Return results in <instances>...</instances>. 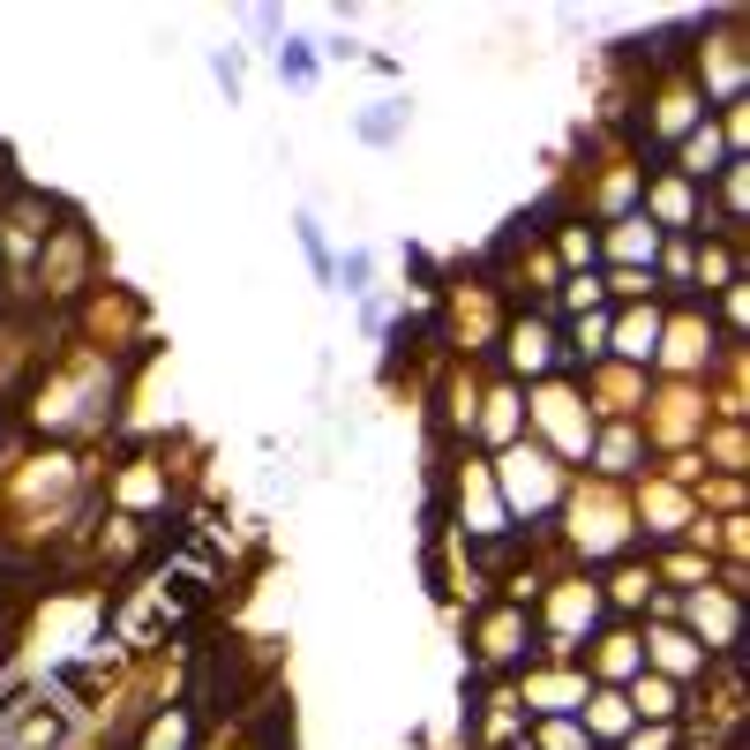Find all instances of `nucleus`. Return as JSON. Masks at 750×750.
<instances>
[{
  "mask_svg": "<svg viewBox=\"0 0 750 750\" xmlns=\"http://www.w3.org/2000/svg\"><path fill=\"white\" fill-rule=\"evenodd\" d=\"M248 30H256V38H278V30H285V15H278V8H248Z\"/></svg>",
  "mask_w": 750,
  "mask_h": 750,
  "instance_id": "nucleus-7",
  "label": "nucleus"
},
{
  "mask_svg": "<svg viewBox=\"0 0 750 750\" xmlns=\"http://www.w3.org/2000/svg\"><path fill=\"white\" fill-rule=\"evenodd\" d=\"M406 128H413V106H406V98H376V106H368V113L353 121V136L368 143V150H391V143L406 136Z\"/></svg>",
  "mask_w": 750,
  "mask_h": 750,
  "instance_id": "nucleus-1",
  "label": "nucleus"
},
{
  "mask_svg": "<svg viewBox=\"0 0 750 750\" xmlns=\"http://www.w3.org/2000/svg\"><path fill=\"white\" fill-rule=\"evenodd\" d=\"M210 83L225 90V106H241L248 98V46H218L210 53Z\"/></svg>",
  "mask_w": 750,
  "mask_h": 750,
  "instance_id": "nucleus-2",
  "label": "nucleus"
},
{
  "mask_svg": "<svg viewBox=\"0 0 750 750\" xmlns=\"http://www.w3.org/2000/svg\"><path fill=\"white\" fill-rule=\"evenodd\" d=\"M278 75H285L293 90H308V83H316V46H308V38H285V46H278Z\"/></svg>",
  "mask_w": 750,
  "mask_h": 750,
  "instance_id": "nucleus-4",
  "label": "nucleus"
},
{
  "mask_svg": "<svg viewBox=\"0 0 750 750\" xmlns=\"http://www.w3.org/2000/svg\"><path fill=\"white\" fill-rule=\"evenodd\" d=\"M376 285V248H345V263H331V293H368Z\"/></svg>",
  "mask_w": 750,
  "mask_h": 750,
  "instance_id": "nucleus-3",
  "label": "nucleus"
},
{
  "mask_svg": "<svg viewBox=\"0 0 750 750\" xmlns=\"http://www.w3.org/2000/svg\"><path fill=\"white\" fill-rule=\"evenodd\" d=\"M300 248H308V263H316V278L331 285V241H323V225H316V218H300Z\"/></svg>",
  "mask_w": 750,
  "mask_h": 750,
  "instance_id": "nucleus-5",
  "label": "nucleus"
},
{
  "mask_svg": "<svg viewBox=\"0 0 750 750\" xmlns=\"http://www.w3.org/2000/svg\"><path fill=\"white\" fill-rule=\"evenodd\" d=\"M713 158H721V143H713V136L690 143V173H728V165H713Z\"/></svg>",
  "mask_w": 750,
  "mask_h": 750,
  "instance_id": "nucleus-6",
  "label": "nucleus"
}]
</instances>
